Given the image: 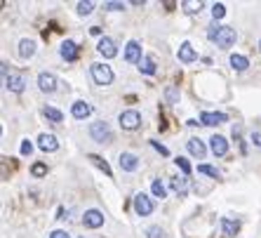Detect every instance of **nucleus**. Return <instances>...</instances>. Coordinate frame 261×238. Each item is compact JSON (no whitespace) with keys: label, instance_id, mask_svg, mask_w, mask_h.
Masks as SVG:
<instances>
[{"label":"nucleus","instance_id":"15","mask_svg":"<svg viewBox=\"0 0 261 238\" xmlns=\"http://www.w3.org/2000/svg\"><path fill=\"white\" fill-rule=\"evenodd\" d=\"M5 87L10 90V92H24V87H26V80H24V76H19V73H10V78L5 80Z\"/></svg>","mask_w":261,"mask_h":238},{"label":"nucleus","instance_id":"33","mask_svg":"<svg viewBox=\"0 0 261 238\" xmlns=\"http://www.w3.org/2000/svg\"><path fill=\"white\" fill-rule=\"evenodd\" d=\"M176 165L181 168V172H184V174H191V163L186 161V158H181V156H179V158H176Z\"/></svg>","mask_w":261,"mask_h":238},{"label":"nucleus","instance_id":"10","mask_svg":"<svg viewBox=\"0 0 261 238\" xmlns=\"http://www.w3.org/2000/svg\"><path fill=\"white\" fill-rule=\"evenodd\" d=\"M176 57H179V62H184V64H193V62L198 59V52L193 50V45H191V43H181V45H179Z\"/></svg>","mask_w":261,"mask_h":238},{"label":"nucleus","instance_id":"5","mask_svg":"<svg viewBox=\"0 0 261 238\" xmlns=\"http://www.w3.org/2000/svg\"><path fill=\"white\" fill-rule=\"evenodd\" d=\"M134 212H137V215H142V217H148L153 212V201L144 194V191L134 196Z\"/></svg>","mask_w":261,"mask_h":238},{"label":"nucleus","instance_id":"19","mask_svg":"<svg viewBox=\"0 0 261 238\" xmlns=\"http://www.w3.org/2000/svg\"><path fill=\"white\" fill-rule=\"evenodd\" d=\"M188 151H191V156H196V158H205V153H207V149H205V144L200 139H188Z\"/></svg>","mask_w":261,"mask_h":238},{"label":"nucleus","instance_id":"1","mask_svg":"<svg viewBox=\"0 0 261 238\" xmlns=\"http://www.w3.org/2000/svg\"><path fill=\"white\" fill-rule=\"evenodd\" d=\"M207 38L214 40L217 47H221V50H229L231 45L235 43L238 33H235V29H231V26H217V24H214V26L207 31Z\"/></svg>","mask_w":261,"mask_h":238},{"label":"nucleus","instance_id":"16","mask_svg":"<svg viewBox=\"0 0 261 238\" xmlns=\"http://www.w3.org/2000/svg\"><path fill=\"white\" fill-rule=\"evenodd\" d=\"M59 52H61V57H64L66 62H76L78 59V45L73 43V40H64Z\"/></svg>","mask_w":261,"mask_h":238},{"label":"nucleus","instance_id":"12","mask_svg":"<svg viewBox=\"0 0 261 238\" xmlns=\"http://www.w3.org/2000/svg\"><path fill=\"white\" fill-rule=\"evenodd\" d=\"M118 163H120V168H122L125 172H134V170H137V165H139V158H137L134 153L125 151V153H120Z\"/></svg>","mask_w":261,"mask_h":238},{"label":"nucleus","instance_id":"37","mask_svg":"<svg viewBox=\"0 0 261 238\" xmlns=\"http://www.w3.org/2000/svg\"><path fill=\"white\" fill-rule=\"evenodd\" d=\"M252 141H254V146H261V132H254V135H252Z\"/></svg>","mask_w":261,"mask_h":238},{"label":"nucleus","instance_id":"7","mask_svg":"<svg viewBox=\"0 0 261 238\" xmlns=\"http://www.w3.org/2000/svg\"><path fill=\"white\" fill-rule=\"evenodd\" d=\"M125 59L130 62V64H142V45L137 43V40H130L127 47H125Z\"/></svg>","mask_w":261,"mask_h":238},{"label":"nucleus","instance_id":"36","mask_svg":"<svg viewBox=\"0 0 261 238\" xmlns=\"http://www.w3.org/2000/svg\"><path fill=\"white\" fill-rule=\"evenodd\" d=\"M104 7H106V10H111V12H116V10H122L125 5H122V2H106Z\"/></svg>","mask_w":261,"mask_h":238},{"label":"nucleus","instance_id":"35","mask_svg":"<svg viewBox=\"0 0 261 238\" xmlns=\"http://www.w3.org/2000/svg\"><path fill=\"white\" fill-rule=\"evenodd\" d=\"M50 238H71V236H68V234H66L64 229H55V231H52V234H50Z\"/></svg>","mask_w":261,"mask_h":238},{"label":"nucleus","instance_id":"3","mask_svg":"<svg viewBox=\"0 0 261 238\" xmlns=\"http://www.w3.org/2000/svg\"><path fill=\"white\" fill-rule=\"evenodd\" d=\"M89 135H92V139L99 141V144L113 139L111 128H109V123H106V120H97V123H92V125H89Z\"/></svg>","mask_w":261,"mask_h":238},{"label":"nucleus","instance_id":"9","mask_svg":"<svg viewBox=\"0 0 261 238\" xmlns=\"http://www.w3.org/2000/svg\"><path fill=\"white\" fill-rule=\"evenodd\" d=\"M38 146H40V151L52 153V151H57V149H59V141H57L55 135L45 132V135H40V137H38Z\"/></svg>","mask_w":261,"mask_h":238},{"label":"nucleus","instance_id":"21","mask_svg":"<svg viewBox=\"0 0 261 238\" xmlns=\"http://www.w3.org/2000/svg\"><path fill=\"white\" fill-rule=\"evenodd\" d=\"M33 52H35V43H33L31 38H24L22 43H19V54H22L24 59H29V57H33Z\"/></svg>","mask_w":261,"mask_h":238},{"label":"nucleus","instance_id":"24","mask_svg":"<svg viewBox=\"0 0 261 238\" xmlns=\"http://www.w3.org/2000/svg\"><path fill=\"white\" fill-rule=\"evenodd\" d=\"M87 158H89V161L94 163V165H97L99 170H104V174H106V177H111V168H109V163L104 161V158H101V156H97V153H89V156H87Z\"/></svg>","mask_w":261,"mask_h":238},{"label":"nucleus","instance_id":"4","mask_svg":"<svg viewBox=\"0 0 261 238\" xmlns=\"http://www.w3.org/2000/svg\"><path fill=\"white\" fill-rule=\"evenodd\" d=\"M120 128H122V130H137V128H139V125H142V116H139V113H137V111H122V113H120Z\"/></svg>","mask_w":261,"mask_h":238},{"label":"nucleus","instance_id":"2","mask_svg":"<svg viewBox=\"0 0 261 238\" xmlns=\"http://www.w3.org/2000/svg\"><path fill=\"white\" fill-rule=\"evenodd\" d=\"M89 73H92L97 85H111L113 83V71H111L109 64H92L89 66Z\"/></svg>","mask_w":261,"mask_h":238},{"label":"nucleus","instance_id":"25","mask_svg":"<svg viewBox=\"0 0 261 238\" xmlns=\"http://www.w3.org/2000/svg\"><path fill=\"white\" fill-rule=\"evenodd\" d=\"M151 191H153V196H158V198H165V196H167L165 184L160 182V179H153V182H151Z\"/></svg>","mask_w":261,"mask_h":238},{"label":"nucleus","instance_id":"26","mask_svg":"<svg viewBox=\"0 0 261 238\" xmlns=\"http://www.w3.org/2000/svg\"><path fill=\"white\" fill-rule=\"evenodd\" d=\"M139 68H142V73H155V64H153V59L151 57H144L142 59V64H139Z\"/></svg>","mask_w":261,"mask_h":238},{"label":"nucleus","instance_id":"17","mask_svg":"<svg viewBox=\"0 0 261 238\" xmlns=\"http://www.w3.org/2000/svg\"><path fill=\"white\" fill-rule=\"evenodd\" d=\"M226 120H229L226 113H209V111H205V113L200 116V123H203V125H209V128H212V125H219V123H226Z\"/></svg>","mask_w":261,"mask_h":238},{"label":"nucleus","instance_id":"8","mask_svg":"<svg viewBox=\"0 0 261 238\" xmlns=\"http://www.w3.org/2000/svg\"><path fill=\"white\" fill-rule=\"evenodd\" d=\"M209 149H212L214 156H226L229 153V141L221 135H214V137H209Z\"/></svg>","mask_w":261,"mask_h":238},{"label":"nucleus","instance_id":"38","mask_svg":"<svg viewBox=\"0 0 261 238\" xmlns=\"http://www.w3.org/2000/svg\"><path fill=\"white\" fill-rule=\"evenodd\" d=\"M151 144H153V146H155V149H158V151H160V153H163V156H167V153H170V151H167V149H165V146H160L158 141H151Z\"/></svg>","mask_w":261,"mask_h":238},{"label":"nucleus","instance_id":"11","mask_svg":"<svg viewBox=\"0 0 261 238\" xmlns=\"http://www.w3.org/2000/svg\"><path fill=\"white\" fill-rule=\"evenodd\" d=\"M83 224L87 229H99L104 224V215L99 212V210H87L85 215H83Z\"/></svg>","mask_w":261,"mask_h":238},{"label":"nucleus","instance_id":"13","mask_svg":"<svg viewBox=\"0 0 261 238\" xmlns=\"http://www.w3.org/2000/svg\"><path fill=\"white\" fill-rule=\"evenodd\" d=\"M97 50H99V54H104L106 59H113V57L118 54V47H116V43H113L111 38H101L97 43Z\"/></svg>","mask_w":261,"mask_h":238},{"label":"nucleus","instance_id":"18","mask_svg":"<svg viewBox=\"0 0 261 238\" xmlns=\"http://www.w3.org/2000/svg\"><path fill=\"white\" fill-rule=\"evenodd\" d=\"M71 113H73V118H87L89 113H92V106L87 104V102H73V106H71Z\"/></svg>","mask_w":261,"mask_h":238},{"label":"nucleus","instance_id":"41","mask_svg":"<svg viewBox=\"0 0 261 238\" xmlns=\"http://www.w3.org/2000/svg\"><path fill=\"white\" fill-rule=\"evenodd\" d=\"M83 238H85V236H83Z\"/></svg>","mask_w":261,"mask_h":238},{"label":"nucleus","instance_id":"6","mask_svg":"<svg viewBox=\"0 0 261 238\" xmlns=\"http://www.w3.org/2000/svg\"><path fill=\"white\" fill-rule=\"evenodd\" d=\"M38 87H40V92H55L57 90V76L55 73H47V71H43L40 76H38Z\"/></svg>","mask_w":261,"mask_h":238},{"label":"nucleus","instance_id":"23","mask_svg":"<svg viewBox=\"0 0 261 238\" xmlns=\"http://www.w3.org/2000/svg\"><path fill=\"white\" fill-rule=\"evenodd\" d=\"M43 113H45V118L52 120V123H61V120H64V113H61L59 108H55V106H45Z\"/></svg>","mask_w":261,"mask_h":238},{"label":"nucleus","instance_id":"30","mask_svg":"<svg viewBox=\"0 0 261 238\" xmlns=\"http://www.w3.org/2000/svg\"><path fill=\"white\" fill-rule=\"evenodd\" d=\"M224 14H226V7H224L221 2H214V5H212V17H214V19H224Z\"/></svg>","mask_w":261,"mask_h":238},{"label":"nucleus","instance_id":"29","mask_svg":"<svg viewBox=\"0 0 261 238\" xmlns=\"http://www.w3.org/2000/svg\"><path fill=\"white\" fill-rule=\"evenodd\" d=\"M181 7H184L188 14H193V12L203 10V2H191V0H184V2H181Z\"/></svg>","mask_w":261,"mask_h":238},{"label":"nucleus","instance_id":"28","mask_svg":"<svg viewBox=\"0 0 261 238\" xmlns=\"http://www.w3.org/2000/svg\"><path fill=\"white\" fill-rule=\"evenodd\" d=\"M31 174L33 177H45V174H47V165H45V163H33Z\"/></svg>","mask_w":261,"mask_h":238},{"label":"nucleus","instance_id":"14","mask_svg":"<svg viewBox=\"0 0 261 238\" xmlns=\"http://www.w3.org/2000/svg\"><path fill=\"white\" fill-rule=\"evenodd\" d=\"M221 231H224V236H238V231H240V222H235V219H231V217H221Z\"/></svg>","mask_w":261,"mask_h":238},{"label":"nucleus","instance_id":"40","mask_svg":"<svg viewBox=\"0 0 261 238\" xmlns=\"http://www.w3.org/2000/svg\"><path fill=\"white\" fill-rule=\"evenodd\" d=\"M259 50H261V40H259Z\"/></svg>","mask_w":261,"mask_h":238},{"label":"nucleus","instance_id":"22","mask_svg":"<svg viewBox=\"0 0 261 238\" xmlns=\"http://www.w3.org/2000/svg\"><path fill=\"white\" fill-rule=\"evenodd\" d=\"M231 66L235 68V71H245L250 62H247V57L245 54H231Z\"/></svg>","mask_w":261,"mask_h":238},{"label":"nucleus","instance_id":"34","mask_svg":"<svg viewBox=\"0 0 261 238\" xmlns=\"http://www.w3.org/2000/svg\"><path fill=\"white\" fill-rule=\"evenodd\" d=\"M31 151H33V144L29 139H24L22 141V156H31Z\"/></svg>","mask_w":261,"mask_h":238},{"label":"nucleus","instance_id":"20","mask_svg":"<svg viewBox=\"0 0 261 238\" xmlns=\"http://www.w3.org/2000/svg\"><path fill=\"white\" fill-rule=\"evenodd\" d=\"M170 186H172L174 194H179V196H186V191H188L186 177H172V179H170Z\"/></svg>","mask_w":261,"mask_h":238},{"label":"nucleus","instance_id":"32","mask_svg":"<svg viewBox=\"0 0 261 238\" xmlns=\"http://www.w3.org/2000/svg\"><path fill=\"white\" fill-rule=\"evenodd\" d=\"M146 236H148V238H165V231L160 227H148Z\"/></svg>","mask_w":261,"mask_h":238},{"label":"nucleus","instance_id":"27","mask_svg":"<svg viewBox=\"0 0 261 238\" xmlns=\"http://www.w3.org/2000/svg\"><path fill=\"white\" fill-rule=\"evenodd\" d=\"M76 7H78V14H80V17H87V14H92V10H94V2L87 0V2H78Z\"/></svg>","mask_w":261,"mask_h":238},{"label":"nucleus","instance_id":"39","mask_svg":"<svg viewBox=\"0 0 261 238\" xmlns=\"http://www.w3.org/2000/svg\"><path fill=\"white\" fill-rule=\"evenodd\" d=\"M167 99H170V102H174V99H176V90H174V87H170V90H167Z\"/></svg>","mask_w":261,"mask_h":238},{"label":"nucleus","instance_id":"31","mask_svg":"<svg viewBox=\"0 0 261 238\" xmlns=\"http://www.w3.org/2000/svg\"><path fill=\"white\" fill-rule=\"evenodd\" d=\"M198 172H203V174H209V177H219V170L217 168H212V165H198Z\"/></svg>","mask_w":261,"mask_h":238}]
</instances>
